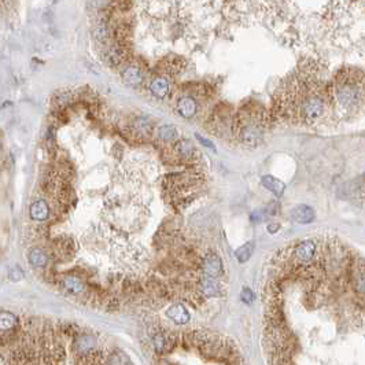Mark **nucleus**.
Segmentation results:
<instances>
[{"mask_svg":"<svg viewBox=\"0 0 365 365\" xmlns=\"http://www.w3.org/2000/svg\"><path fill=\"white\" fill-rule=\"evenodd\" d=\"M332 93L339 108L350 111L360 106L364 98V87L357 76L342 75L336 78Z\"/></svg>","mask_w":365,"mask_h":365,"instance_id":"1","label":"nucleus"},{"mask_svg":"<svg viewBox=\"0 0 365 365\" xmlns=\"http://www.w3.org/2000/svg\"><path fill=\"white\" fill-rule=\"evenodd\" d=\"M325 111V100L320 95H312L304 100L301 106V116L307 122H315L323 117Z\"/></svg>","mask_w":365,"mask_h":365,"instance_id":"2","label":"nucleus"},{"mask_svg":"<svg viewBox=\"0 0 365 365\" xmlns=\"http://www.w3.org/2000/svg\"><path fill=\"white\" fill-rule=\"evenodd\" d=\"M316 251H317L316 242L312 241V239H306V241H302L295 246L294 257L298 262L306 264V262H310L315 258Z\"/></svg>","mask_w":365,"mask_h":365,"instance_id":"3","label":"nucleus"},{"mask_svg":"<svg viewBox=\"0 0 365 365\" xmlns=\"http://www.w3.org/2000/svg\"><path fill=\"white\" fill-rule=\"evenodd\" d=\"M202 269L205 274L208 277H212V279H216L218 276H221L224 269H223V262H221V258L218 257L214 253H210L206 257L203 258V262H202Z\"/></svg>","mask_w":365,"mask_h":365,"instance_id":"4","label":"nucleus"},{"mask_svg":"<svg viewBox=\"0 0 365 365\" xmlns=\"http://www.w3.org/2000/svg\"><path fill=\"white\" fill-rule=\"evenodd\" d=\"M290 217L292 221L298 223V224H309L315 220V212L310 206L306 205H298L295 208H292L290 212Z\"/></svg>","mask_w":365,"mask_h":365,"instance_id":"5","label":"nucleus"},{"mask_svg":"<svg viewBox=\"0 0 365 365\" xmlns=\"http://www.w3.org/2000/svg\"><path fill=\"white\" fill-rule=\"evenodd\" d=\"M95 346H96V340L90 335H83L76 340L75 350L78 356L84 358V357H88L92 353H95Z\"/></svg>","mask_w":365,"mask_h":365,"instance_id":"6","label":"nucleus"},{"mask_svg":"<svg viewBox=\"0 0 365 365\" xmlns=\"http://www.w3.org/2000/svg\"><path fill=\"white\" fill-rule=\"evenodd\" d=\"M29 213H30V217L36 221H44L50 216V208H48L46 200H34L33 203L30 205Z\"/></svg>","mask_w":365,"mask_h":365,"instance_id":"7","label":"nucleus"},{"mask_svg":"<svg viewBox=\"0 0 365 365\" xmlns=\"http://www.w3.org/2000/svg\"><path fill=\"white\" fill-rule=\"evenodd\" d=\"M174 346V340L172 336L166 335L164 332H159L158 335L154 336V348L159 354H166L169 351H172Z\"/></svg>","mask_w":365,"mask_h":365,"instance_id":"8","label":"nucleus"},{"mask_svg":"<svg viewBox=\"0 0 365 365\" xmlns=\"http://www.w3.org/2000/svg\"><path fill=\"white\" fill-rule=\"evenodd\" d=\"M166 316L176 324H185L190 321V312L182 305H173L167 309Z\"/></svg>","mask_w":365,"mask_h":365,"instance_id":"9","label":"nucleus"},{"mask_svg":"<svg viewBox=\"0 0 365 365\" xmlns=\"http://www.w3.org/2000/svg\"><path fill=\"white\" fill-rule=\"evenodd\" d=\"M177 111L184 118H192L197 113V102L192 98L184 96L177 102Z\"/></svg>","mask_w":365,"mask_h":365,"instance_id":"10","label":"nucleus"},{"mask_svg":"<svg viewBox=\"0 0 365 365\" xmlns=\"http://www.w3.org/2000/svg\"><path fill=\"white\" fill-rule=\"evenodd\" d=\"M199 289L205 297H218L220 295V286L212 277H203L199 282Z\"/></svg>","mask_w":365,"mask_h":365,"instance_id":"11","label":"nucleus"},{"mask_svg":"<svg viewBox=\"0 0 365 365\" xmlns=\"http://www.w3.org/2000/svg\"><path fill=\"white\" fill-rule=\"evenodd\" d=\"M242 141L249 146H256L262 139V133L256 126H247L242 131Z\"/></svg>","mask_w":365,"mask_h":365,"instance_id":"12","label":"nucleus"},{"mask_svg":"<svg viewBox=\"0 0 365 365\" xmlns=\"http://www.w3.org/2000/svg\"><path fill=\"white\" fill-rule=\"evenodd\" d=\"M261 182L264 184V187H265L266 190L274 192V195H277V197H280L283 192H284V188H286L284 182H280L279 179H276L274 176H264L261 179Z\"/></svg>","mask_w":365,"mask_h":365,"instance_id":"13","label":"nucleus"},{"mask_svg":"<svg viewBox=\"0 0 365 365\" xmlns=\"http://www.w3.org/2000/svg\"><path fill=\"white\" fill-rule=\"evenodd\" d=\"M150 91L157 98H165L169 93V83L164 77H158L150 84Z\"/></svg>","mask_w":365,"mask_h":365,"instance_id":"14","label":"nucleus"},{"mask_svg":"<svg viewBox=\"0 0 365 365\" xmlns=\"http://www.w3.org/2000/svg\"><path fill=\"white\" fill-rule=\"evenodd\" d=\"M18 324L17 316L11 312H1L0 313V327H1V332L3 335L6 332H11Z\"/></svg>","mask_w":365,"mask_h":365,"instance_id":"15","label":"nucleus"},{"mask_svg":"<svg viewBox=\"0 0 365 365\" xmlns=\"http://www.w3.org/2000/svg\"><path fill=\"white\" fill-rule=\"evenodd\" d=\"M28 259H29V262L33 266H36V268H43V266L47 265V262H48L47 254L40 249L30 250L29 254H28Z\"/></svg>","mask_w":365,"mask_h":365,"instance_id":"16","label":"nucleus"},{"mask_svg":"<svg viewBox=\"0 0 365 365\" xmlns=\"http://www.w3.org/2000/svg\"><path fill=\"white\" fill-rule=\"evenodd\" d=\"M63 287L66 289L69 292H72V294H80V292H83L84 291V283L78 279V277H76V276H66L65 279H63Z\"/></svg>","mask_w":365,"mask_h":365,"instance_id":"17","label":"nucleus"},{"mask_svg":"<svg viewBox=\"0 0 365 365\" xmlns=\"http://www.w3.org/2000/svg\"><path fill=\"white\" fill-rule=\"evenodd\" d=\"M124 80L128 84H132V85H136V84H140L141 80H143V73L139 67L131 66L128 67L124 72Z\"/></svg>","mask_w":365,"mask_h":365,"instance_id":"18","label":"nucleus"},{"mask_svg":"<svg viewBox=\"0 0 365 365\" xmlns=\"http://www.w3.org/2000/svg\"><path fill=\"white\" fill-rule=\"evenodd\" d=\"M131 361L128 356L121 350H116L113 353H110L106 360V365H129Z\"/></svg>","mask_w":365,"mask_h":365,"instance_id":"19","label":"nucleus"},{"mask_svg":"<svg viewBox=\"0 0 365 365\" xmlns=\"http://www.w3.org/2000/svg\"><path fill=\"white\" fill-rule=\"evenodd\" d=\"M253 250H254V243L253 242H247L246 244H243L242 247L236 250V253H235V256L238 258V261L239 262H247L251 257V254H253Z\"/></svg>","mask_w":365,"mask_h":365,"instance_id":"20","label":"nucleus"},{"mask_svg":"<svg viewBox=\"0 0 365 365\" xmlns=\"http://www.w3.org/2000/svg\"><path fill=\"white\" fill-rule=\"evenodd\" d=\"M158 135H159V139L164 141H172L177 139V131L172 125L161 126L159 131H158Z\"/></svg>","mask_w":365,"mask_h":365,"instance_id":"21","label":"nucleus"},{"mask_svg":"<svg viewBox=\"0 0 365 365\" xmlns=\"http://www.w3.org/2000/svg\"><path fill=\"white\" fill-rule=\"evenodd\" d=\"M176 151L182 157H190L194 152V146L190 140H180L176 144Z\"/></svg>","mask_w":365,"mask_h":365,"instance_id":"22","label":"nucleus"},{"mask_svg":"<svg viewBox=\"0 0 365 365\" xmlns=\"http://www.w3.org/2000/svg\"><path fill=\"white\" fill-rule=\"evenodd\" d=\"M354 289H356L357 292L365 294V269L364 271H360V272L356 274V279H354Z\"/></svg>","mask_w":365,"mask_h":365,"instance_id":"23","label":"nucleus"},{"mask_svg":"<svg viewBox=\"0 0 365 365\" xmlns=\"http://www.w3.org/2000/svg\"><path fill=\"white\" fill-rule=\"evenodd\" d=\"M10 277H11L13 280H19V279H22V277H24V272H22V269H19V268L13 269V271L10 272Z\"/></svg>","mask_w":365,"mask_h":365,"instance_id":"24","label":"nucleus"},{"mask_svg":"<svg viewBox=\"0 0 365 365\" xmlns=\"http://www.w3.org/2000/svg\"><path fill=\"white\" fill-rule=\"evenodd\" d=\"M242 299L246 302V304H250L253 301V292L249 290V289H244L243 292H242Z\"/></svg>","mask_w":365,"mask_h":365,"instance_id":"25","label":"nucleus"},{"mask_svg":"<svg viewBox=\"0 0 365 365\" xmlns=\"http://www.w3.org/2000/svg\"><path fill=\"white\" fill-rule=\"evenodd\" d=\"M197 139H198V140H200V143H202V144H203V146H206V147H209V149H210V150H213V151H216V149H214V146H213V144H212V143H210V141H209L208 139H205V137H202V136H200V135H197Z\"/></svg>","mask_w":365,"mask_h":365,"instance_id":"26","label":"nucleus"},{"mask_svg":"<svg viewBox=\"0 0 365 365\" xmlns=\"http://www.w3.org/2000/svg\"><path fill=\"white\" fill-rule=\"evenodd\" d=\"M279 227H280L279 224H271L268 227V229H269V232L271 233H274L277 232V228H279Z\"/></svg>","mask_w":365,"mask_h":365,"instance_id":"27","label":"nucleus"}]
</instances>
